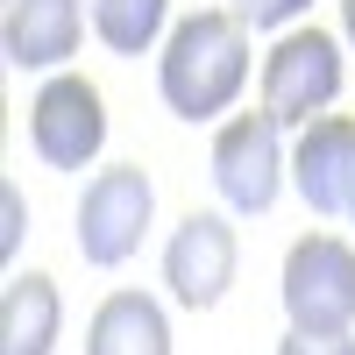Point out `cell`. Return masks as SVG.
<instances>
[{
	"label": "cell",
	"mask_w": 355,
	"mask_h": 355,
	"mask_svg": "<svg viewBox=\"0 0 355 355\" xmlns=\"http://www.w3.org/2000/svg\"><path fill=\"white\" fill-rule=\"evenodd\" d=\"M249 85V21L227 8H199L164 36L157 57V93L185 121H214L234 107V93Z\"/></svg>",
	"instance_id": "1"
},
{
	"label": "cell",
	"mask_w": 355,
	"mask_h": 355,
	"mask_svg": "<svg viewBox=\"0 0 355 355\" xmlns=\"http://www.w3.org/2000/svg\"><path fill=\"white\" fill-rule=\"evenodd\" d=\"M150 214H157V185L142 164H107L100 178H85V199H78V256L114 270L142 249L150 234Z\"/></svg>",
	"instance_id": "2"
},
{
	"label": "cell",
	"mask_w": 355,
	"mask_h": 355,
	"mask_svg": "<svg viewBox=\"0 0 355 355\" xmlns=\"http://www.w3.org/2000/svg\"><path fill=\"white\" fill-rule=\"evenodd\" d=\"M284 121L270 107H256V114H234V121L214 135V185L220 199L234 206V214H270L277 192H284Z\"/></svg>",
	"instance_id": "3"
},
{
	"label": "cell",
	"mask_w": 355,
	"mask_h": 355,
	"mask_svg": "<svg viewBox=\"0 0 355 355\" xmlns=\"http://www.w3.org/2000/svg\"><path fill=\"white\" fill-rule=\"evenodd\" d=\"M284 313L306 334H341L355 327V249L341 234H306L284 256Z\"/></svg>",
	"instance_id": "4"
},
{
	"label": "cell",
	"mask_w": 355,
	"mask_h": 355,
	"mask_svg": "<svg viewBox=\"0 0 355 355\" xmlns=\"http://www.w3.org/2000/svg\"><path fill=\"white\" fill-rule=\"evenodd\" d=\"M334 100H341V43L327 28H291V36H277V50L263 57V107H270L284 128H306Z\"/></svg>",
	"instance_id": "5"
},
{
	"label": "cell",
	"mask_w": 355,
	"mask_h": 355,
	"mask_svg": "<svg viewBox=\"0 0 355 355\" xmlns=\"http://www.w3.org/2000/svg\"><path fill=\"white\" fill-rule=\"evenodd\" d=\"M28 142L50 171H85L107 142V107H100V85L93 78H71L57 71L36 100H28Z\"/></svg>",
	"instance_id": "6"
},
{
	"label": "cell",
	"mask_w": 355,
	"mask_h": 355,
	"mask_svg": "<svg viewBox=\"0 0 355 355\" xmlns=\"http://www.w3.org/2000/svg\"><path fill=\"white\" fill-rule=\"evenodd\" d=\"M164 284L185 313H206L234 284V227L227 214H185L164 242Z\"/></svg>",
	"instance_id": "7"
},
{
	"label": "cell",
	"mask_w": 355,
	"mask_h": 355,
	"mask_svg": "<svg viewBox=\"0 0 355 355\" xmlns=\"http://www.w3.org/2000/svg\"><path fill=\"white\" fill-rule=\"evenodd\" d=\"M291 185L313 214H355V121L348 114L306 121L299 150H291Z\"/></svg>",
	"instance_id": "8"
},
{
	"label": "cell",
	"mask_w": 355,
	"mask_h": 355,
	"mask_svg": "<svg viewBox=\"0 0 355 355\" xmlns=\"http://www.w3.org/2000/svg\"><path fill=\"white\" fill-rule=\"evenodd\" d=\"M85 36V0H8V64L15 71H57Z\"/></svg>",
	"instance_id": "9"
},
{
	"label": "cell",
	"mask_w": 355,
	"mask_h": 355,
	"mask_svg": "<svg viewBox=\"0 0 355 355\" xmlns=\"http://www.w3.org/2000/svg\"><path fill=\"white\" fill-rule=\"evenodd\" d=\"M57 327H64L57 284L43 270L8 277V291H0V355H50L57 348Z\"/></svg>",
	"instance_id": "10"
},
{
	"label": "cell",
	"mask_w": 355,
	"mask_h": 355,
	"mask_svg": "<svg viewBox=\"0 0 355 355\" xmlns=\"http://www.w3.org/2000/svg\"><path fill=\"white\" fill-rule=\"evenodd\" d=\"M85 355H171V320L142 291H114L100 299L93 327H85Z\"/></svg>",
	"instance_id": "11"
},
{
	"label": "cell",
	"mask_w": 355,
	"mask_h": 355,
	"mask_svg": "<svg viewBox=\"0 0 355 355\" xmlns=\"http://www.w3.org/2000/svg\"><path fill=\"white\" fill-rule=\"evenodd\" d=\"M171 21V0H93V36L114 57H142Z\"/></svg>",
	"instance_id": "12"
},
{
	"label": "cell",
	"mask_w": 355,
	"mask_h": 355,
	"mask_svg": "<svg viewBox=\"0 0 355 355\" xmlns=\"http://www.w3.org/2000/svg\"><path fill=\"white\" fill-rule=\"evenodd\" d=\"M313 8V0H234V15H242L249 28H284V21H299Z\"/></svg>",
	"instance_id": "13"
},
{
	"label": "cell",
	"mask_w": 355,
	"mask_h": 355,
	"mask_svg": "<svg viewBox=\"0 0 355 355\" xmlns=\"http://www.w3.org/2000/svg\"><path fill=\"white\" fill-rule=\"evenodd\" d=\"M277 355H355V341H348V327H341V334H306V327H291V334L277 341Z\"/></svg>",
	"instance_id": "14"
},
{
	"label": "cell",
	"mask_w": 355,
	"mask_h": 355,
	"mask_svg": "<svg viewBox=\"0 0 355 355\" xmlns=\"http://www.w3.org/2000/svg\"><path fill=\"white\" fill-rule=\"evenodd\" d=\"M21 220H28V214H21V192H15V185H0V256H15V249H21Z\"/></svg>",
	"instance_id": "15"
},
{
	"label": "cell",
	"mask_w": 355,
	"mask_h": 355,
	"mask_svg": "<svg viewBox=\"0 0 355 355\" xmlns=\"http://www.w3.org/2000/svg\"><path fill=\"white\" fill-rule=\"evenodd\" d=\"M341 28H348V43H355V0H341Z\"/></svg>",
	"instance_id": "16"
},
{
	"label": "cell",
	"mask_w": 355,
	"mask_h": 355,
	"mask_svg": "<svg viewBox=\"0 0 355 355\" xmlns=\"http://www.w3.org/2000/svg\"><path fill=\"white\" fill-rule=\"evenodd\" d=\"M348 220H355V214H348Z\"/></svg>",
	"instance_id": "17"
}]
</instances>
